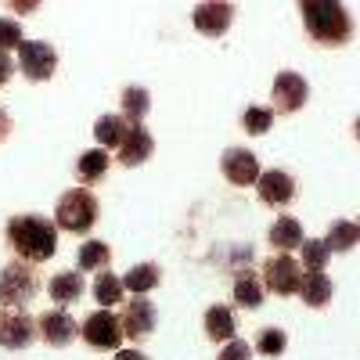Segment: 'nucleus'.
Instances as JSON below:
<instances>
[{
	"mask_svg": "<svg viewBox=\"0 0 360 360\" xmlns=\"http://www.w3.org/2000/svg\"><path fill=\"white\" fill-rule=\"evenodd\" d=\"M4 238H8V245L15 249V256L22 263H33V266L47 263L54 256V249H58V227H54V220H47L40 213L11 217L8 227H4Z\"/></svg>",
	"mask_w": 360,
	"mask_h": 360,
	"instance_id": "f257e3e1",
	"label": "nucleus"
},
{
	"mask_svg": "<svg viewBox=\"0 0 360 360\" xmlns=\"http://www.w3.org/2000/svg\"><path fill=\"white\" fill-rule=\"evenodd\" d=\"M307 37L321 47H342L353 40V15L339 0H303L299 4Z\"/></svg>",
	"mask_w": 360,
	"mask_h": 360,
	"instance_id": "f03ea898",
	"label": "nucleus"
},
{
	"mask_svg": "<svg viewBox=\"0 0 360 360\" xmlns=\"http://www.w3.org/2000/svg\"><path fill=\"white\" fill-rule=\"evenodd\" d=\"M98 220H101V205L86 188L65 191L54 205V227L65 231V234H86Z\"/></svg>",
	"mask_w": 360,
	"mask_h": 360,
	"instance_id": "7ed1b4c3",
	"label": "nucleus"
},
{
	"mask_svg": "<svg viewBox=\"0 0 360 360\" xmlns=\"http://www.w3.org/2000/svg\"><path fill=\"white\" fill-rule=\"evenodd\" d=\"M40 292V274L33 263H8L0 270V307H25Z\"/></svg>",
	"mask_w": 360,
	"mask_h": 360,
	"instance_id": "20e7f679",
	"label": "nucleus"
},
{
	"mask_svg": "<svg viewBox=\"0 0 360 360\" xmlns=\"http://www.w3.org/2000/svg\"><path fill=\"white\" fill-rule=\"evenodd\" d=\"M259 281H263L266 292L288 299V295L299 292V285H303V266L292 259V252H278V256H270V259L263 263Z\"/></svg>",
	"mask_w": 360,
	"mask_h": 360,
	"instance_id": "39448f33",
	"label": "nucleus"
},
{
	"mask_svg": "<svg viewBox=\"0 0 360 360\" xmlns=\"http://www.w3.org/2000/svg\"><path fill=\"white\" fill-rule=\"evenodd\" d=\"M15 65H18V72L29 83H47L58 72V51L47 40H25L18 47V62Z\"/></svg>",
	"mask_w": 360,
	"mask_h": 360,
	"instance_id": "423d86ee",
	"label": "nucleus"
},
{
	"mask_svg": "<svg viewBox=\"0 0 360 360\" xmlns=\"http://www.w3.org/2000/svg\"><path fill=\"white\" fill-rule=\"evenodd\" d=\"M79 339L98 353H112V349H119V342H123V321H119L112 310H98V314H90L83 321Z\"/></svg>",
	"mask_w": 360,
	"mask_h": 360,
	"instance_id": "0eeeda50",
	"label": "nucleus"
},
{
	"mask_svg": "<svg viewBox=\"0 0 360 360\" xmlns=\"http://www.w3.org/2000/svg\"><path fill=\"white\" fill-rule=\"evenodd\" d=\"M37 317L22 307H0V346L4 349H25L37 339Z\"/></svg>",
	"mask_w": 360,
	"mask_h": 360,
	"instance_id": "6e6552de",
	"label": "nucleus"
},
{
	"mask_svg": "<svg viewBox=\"0 0 360 360\" xmlns=\"http://www.w3.org/2000/svg\"><path fill=\"white\" fill-rule=\"evenodd\" d=\"M307 98H310V83L299 76V72H292V69H281L278 76H274V90H270V101H274V112H281V115H292V112H299L307 105Z\"/></svg>",
	"mask_w": 360,
	"mask_h": 360,
	"instance_id": "1a4fd4ad",
	"label": "nucleus"
},
{
	"mask_svg": "<svg viewBox=\"0 0 360 360\" xmlns=\"http://www.w3.org/2000/svg\"><path fill=\"white\" fill-rule=\"evenodd\" d=\"M37 332H40V339H44L47 346L65 349V346H72V342L79 339V324L72 321L69 310L54 307V310H47V314L37 317Z\"/></svg>",
	"mask_w": 360,
	"mask_h": 360,
	"instance_id": "9d476101",
	"label": "nucleus"
},
{
	"mask_svg": "<svg viewBox=\"0 0 360 360\" xmlns=\"http://www.w3.org/2000/svg\"><path fill=\"white\" fill-rule=\"evenodd\" d=\"M256 195H259V202L270 205V209H285V205L295 202L299 184L292 180V173H285V169H266V173H259V180H256Z\"/></svg>",
	"mask_w": 360,
	"mask_h": 360,
	"instance_id": "9b49d317",
	"label": "nucleus"
},
{
	"mask_svg": "<svg viewBox=\"0 0 360 360\" xmlns=\"http://www.w3.org/2000/svg\"><path fill=\"white\" fill-rule=\"evenodd\" d=\"M220 173L234 188H252L263 169H259V159L249 152V148H227V152L220 155Z\"/></svg>",
	"mask_w": 360,
	"mask_h": 360,
	"instance_id": "f8f14e48",
	"label": "nucleus"
},
{
	"mask_svg": "<svg viewBox=\"0 0 360 360\" xmlns=\"http://www.w3.org/2000/svg\"><path fill=\"white\" fill-rule=\"evenodd\" d=\"M155 324H159V314H155V303H148V295H134L123 307V335L127 339L144 342L155 332Z\"/></svg>",
	"mask_w": 360,
	"mask_h": 360,
	"instance_id": "ddd939ff",
	"label": "nucleus"
},
{
	"mask_svg": "<svg viewBox=\"0 0 360 360\" xmlns=\"http://www.w3.org/2000/svg\"><path fill=\"white\" fill-rule=\"evenodd\" d=\"M195 29L202 37H209V40H217V37H224L227 29H231V22H234V4H224V0H209V4H198L195 8Z\"/></svg>",
	"mask_w": 360,
	"mask_h": 360,
	"instance_id": "4468645a",
	"label": "nucleus"
},
{
	"mask_svg": "<svg viewBox=\"0 0 360 360\" xmlns=\"http://www.w3.org/2000/svg\"><path fill=\"white\" fill-rule=\"evenodd\" d=\"M152 152H155L152 134L144 130V123H137V127H130V130H127L123 144H119V166L134 169V166H141V162L152 159Z\"/></svg>",
	"mask_w": 360,
	"mask_h": 360,
	"instance_id": "2eb2a0df",
	"label": "nucleus"
},
{
	"mask_svg": "<svg viewBox=\"0 0 360 360\" xmlns=\"http://www.w3.org/2000/svg\"><path fill=\"white\" fill-rule=\"evenodd\" d=\"M299 295H303L307 307L324 310L328 303H332V295H335V285H332V278H328L324 270H307L303 285H299Z\"/></svg>",
	"mask_w": 360,
	"mask_h": 360,
	"instance_id": "dca6fc26",
	"label": "nucleus"
},
{
	"mask_svg": "<svg viewBox=\"0 0 360 360\" xmlns=\"http://www.w3.org/2000/svg\"><path fill=\"white\" fill-rule=\"evenodd\" d=\"M108 152L105 148H86V152L76 159V180L79 184H86V188H94V184H101L105 180V173H108Z\"/></svg>",
	"mask_w": 360,
	"mask_h": 360,
	"instance_id": "f3484780",
	"label": "nucleus"
},
{
	"mask_svg": "<svg viewBox=\"0 0 360 360\" xmlns=\"http://www.w3.org/2000/svg\"><path fill=\"white\" fill-rule=\"evenodd\" d=\"M83 274L79 270H62V274H54L51 278V285H47V295H51V303H58V307H69V303H76V299L83 295Z\"/></svg>",
	"mask_w": 360,
	"mask_h": 360,
	"instance_id": "a211bd4d",
	"label": "nucleus"
},
{
	"mask_svg": "<svg viewBox=\"0 0 360 360\" xmlns=\"http://www.w3.org/2000/svg\"><path fill=\"white\" fill-rule=\"evenodd\" d=\"M307 234H303V224L295 217H278L274 227H270V245L278 252H292V249H303Z\"/></svg>",
	"mask_w": 360,
	"mask_h": 360,
	"instance_id": "6ab92c4d",
	"label": "nucleus"
},
{
	"mask_svg": "<svg viewBox=\"0 0 360 360\" xmlns=\"http://www.w3.org/2000/svg\"><path fill=\"white\" fill-rule=\"evenodd\" d=\"M202 328H205L209 342H231V339H238L231 307H209L205 317H202Z\"/></svg>",
	"mask_w": 360,
	"mask_h": 360,
	"instance_id": "aec40b11",
	"label": "nucleus"
},
{
	"mask_svg": "<svg viewBox=\"0 0 360 360\" xmlns=\"http://www.w3.org/2000/svg\"><path fill=\"white\" fill-rule=\"evenodd\" d=\"M112 263V249L108 242H83L79 252H76V266H79V274H101V270H108Z\"/></svg>",
	"mask_w": 360,
	"mask_h": 360,
	"instance_id": "412c9836",
	"label": "nucleus"
},
{
	"mask_svg": "<svg viewBox=\"0 0 360 360\" xmlns=\"http://www.w3.org/2000/svg\"><path fill=\"white\" fill-rule=\"evenodd\" d=\"M127 130H130V123L123 119V112H108V115H101L98 123H94V137H98V144L105 148V152L123 144Z\"/></svg>",
	"mask_w": 360,
	"mask_h": 360,
	"instance_id": "4be33fe9",
	"label": "nucleus"
},
{
	"mask_svg": "<svg viewBox=\"0 0 360 360\" xmlns=\"http://www.w3.org/2000/svg\"><path fill=\"white\" fill-rule=\"evenodd\" d=\"M263 281L259 274H252V270H242V274L234 278V303L242 307V310H256L263 303Z\"/></svg>",
	"mask_w": 360,
	"mask_h": 360,
	"instance_id": "5701e85b",
	"label": "nucleus"
},
{
	"mask_svg": "<svg viewBox=\"0 0 360 360\" xmlns=\"http://www.w3.org/2000/svg\"><path fill=\"white\" fill-rule=\"evenodd\" d=\"M159 281H162V270L155 263H137V266H130L123 274V288L134 292V295H148Z\"/></svg>",
	"mask_w": 360,
	"mask_h": 360,
	"instance_id": "b1692460",
	"label": "nucleus"
},
{
	"mask_svg": "<svg viewBox=\"0 0 360 360\" xmlns=\"http://www.w3.org/2000/svg\"><path fill=\"white\" fill-rule=\"evenodd\" d=\"M148 108H152V94H148L144 86H127L123 90V119H127L130 127L144 123Z\"/></svg>",
	"mask_w": 360,
	"mask_h": 360,
	"instance_id": "393cba45",
	"label": "nucleus"
},
{
	"mask_svg": "<svg viewBox=\"0 0 360 360\" xmlns=\"http://www.w3.org/2000/svg\"><path fill=\"white\" fill-rule=\"evenodd\" d=\"M328 245H332V252H349L356 242H360V231L353 220H335L332 227H328V238H324Z\"/></svg>",
	"mask_w": 360,
	"mask_h": 360,
	"instance_id": "a878e982",
	"label": "nucleus"
},
{
	"mask_svg": "<svg viewBox=\"0 0 360 360\" xmlns=\"http://www.w3.org/2000/svg\"><path fill=\"white\" fill-rule=\"evenodd\" d=\"M123 281H119L115 274H105V270H101V274L94 278V303H101L105 310L108 307H115V303H123Z\"/></svg>",
	"mask_w": 360,
	"mask_h": 360,
	"instance_id": "bb28decb",
	"label": "nucleus"
},
{
	"mask_svg": "<svg viewBox=\"0 0 360 360\" xmlns=\"http://www.w3.org/2000/svg\"><path fill=\"white\" fill-rule=\"evenodd\" d=\"M299 252H303V266L307 270H324L328 259H332V245H328L324 238H307Z\"/></svg>",
	"mask_w": 360,
	"mask_h": 360,
	"instance_id": "cd10ccee",
	"label": "nucleus"
},
{
	"mask_svg": "<svg viewBox=\"0 0 360 360\" xmlns=\"http://www.w3.org/2000/svg\"><path fill=\"white\" fill-rule=\"evenodd\" d=\"M242 127H245V134H252V137L266 134L270 127H274V108H263V105H249V108L242 112Z\"/></svg>",
	"mask_w": 360,
	"mask_h": 360,
	"instance_id": "c85d7f7f",
	"label": "nucleus"
},
{
	"mask_svg": "<svg viewBox=\"0 0 360 360\" xmlns=\"http://www.w3.org/2000/svg\"><path fill=\"white\" fill-rule=\"evenodd\" d=\"M256 349H259L263 356H281V353L288 349V335L281 332V328H263L259 339H256Z\"/></svg>",
	"mask_w": 360,
	"mask_h": 360,
	"instance_id": "c756f323",
	"label": "nucleus"
},
{
	"mask_svg": "<svg viewBox=\"0 0 360 360\" xmlns=\"http://www.w3.org/2000/svg\"><path fill=\"white\" fill-rule=\"evenodd\" d=\"M25 44V37H22V25L18 22H11V18H0V51H18Z\"/></svg>",
	"mask_w": 360,
	"mask_h": 360,
	"instance_id": "7c9ffc66",
	"label": "nucleus"
},
{
	"mask_svg": "<svg viewBox=\"0 0 360 360\" xmlns=\"http://www.w3.org/2000/svg\"><path fill=\"white\" fill-rule=\"evenodd\" d=\"M217 360H252V346L245 339H231V342H224Z\"/></svg>",
	"mask_w": 360,
	"mask_h": 360,
	"instance_id": "2f4dec72",
	"label": "nucleus"
},
{
	"mask_svg": "<svg viewBox=\"0 0 360 360\" xmlns=\"http://www.w3.org/2000/svg\"><path fill=\"white\" fill-rule=\"evenodd\" d=\"M15 62H11V54H4V51H0V86H4V83H11V76H15Z\"/></svg>",
	"mask_w": 360,
	"mask_h": 360,
	"instance_id": "473e14b6",
	"label": "nucleus"
},
{
	"mask_svg": "<svg viewBox=\"0 0 360 360\" xmlns=\"http://www.w3.org/2000/svg\"><path fill=\"white\" fill-rule=\"evenodd\" d=\"M15 130V123H11V115L4 112V108H0V141H8V134Z\"/></svg>",
	"mask_w": 360,
	"mask_h": 360,
	"instance_id": "72a5a7b5",
	"label": "nucleus"
},
{
	"mask_svg": "<svg viewBox=\"0 0 360 360\" xmlns=\"http://www.w3.org/2000/svg\"><path fill=\"white\" fill-rule=\"evenodd\" d=\"M115 360H148V356H144L141 349H119V353H115Z\"/></svg>",
	"mask_w": 360,
	"mask_h": 360,
	"instance_id": "f704fd0d",
	"label": "nucleus"
},
{
	"mask_svg": "<svg viewBox=\"0 0 360 360\" xmlns=\"http://www.w3.org/2000/svg\"><path fill=\"white\" fill-rule=\"evenodd\" d=\"M353 137H356V144H360V115L353 119Z\"/></svg>",
	"mask_w": 360,
	"mask_h": 360,
	"instance_id": "c9c22d12",
	"label": "nucleus"
},
{
	"mask_svg": "<svg viewBox=\"0 0 360 360\" xmlns=\"http://www.w3.org/2000/svg\"><path fill=\"white\" fill-rule=\"evenodd\" d=\"M356 231H360V224H356Z\"/></svg>",
	"mask_w": 360,
	"mask_h": 360,
	"instance_id": "e433bc0d",
	"label": "nucleus"
}]
</instances>
